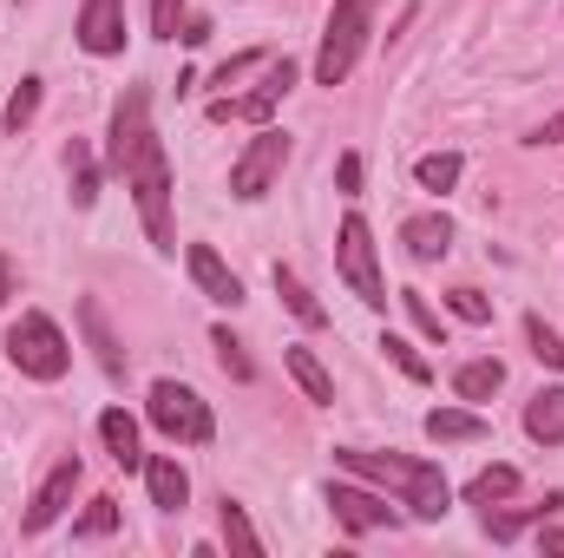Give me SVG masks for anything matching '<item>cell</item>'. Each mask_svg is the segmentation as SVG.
I'll use <instances>...</instances> for the list:
<instances>
[{"label":"cell","mask_w":564,"mask_h":558,"mask_svg":"<svg viewBox=\"0 0 564 558\" xmlns=\"http://www.w3.org/2000/svg\"><path fill=\"white\" fill-rule=\"evenodd\" d=\"M335 466H348V473L368 480V486H388L414 519H446L453 486H446V473L426 466V460H408V453H368V447H335Z\"/></svg>","instance_id":"cell-1"},{"label":"cell","mask_w":564,"mask_h":558,"mask_svg":"<svg viewBox=\"0 0 564 558\" xmlns=\"http://www.w3.org/2000/svg\"><path fill=\"white\" fill-rule=\"evenodd\" d=\"M126 191L139 197V224H144V237H151V250L171 257L177 250V224H171V158H164V139L158 132L139 144V158L126 171Z\"/></svg>","instance_id":"cell-2"},{"label":"cell","mask_w":564,"mask_h":558,"mask_svg":"<svg viewBox=\"0 0 564 558\" xmlns=\"http://www.w3.org/2000/svg\"><path fill=\"white\" fill-rule=\"evenodd\" d=\"M375 7H381V0H335V7H328L322 53H315V86H341V79L361 66L368 33H375Z\"/></svg>","instance_id":"cell-3"},{"label":"cell","mask_w":564,"mask_h":558,"mask_svg":"<svg viewBox=\"0 0 564 558\" xmlns=\"http://www.w3.org/2000/svg\"><path fill=\"white\" fill-rule=\"evenodd\" d=\"M144 420L164 433V440H177V447H210L217 440V420H210V401L197 395V388H184V382H151V395H144Z\"/></svg>","instance_id":"cell-4"},{"label":"cell","mask_w":564,"mask_h":558,"mask_svg":"<svg viewBox=\"0 0 564 558\" xmlns=\"http://www.w3.org/2000/svg\"><path fill=\"white\" fill-rule=\"evenodd\" d=\"M7 362H13L26 382H59V375L73 368V348H66V335H59V322H53L46 309H26V315L7 329Z\"/></svg>","instance_id":"cell-5"},{"label":"cell","mask_w":564,"mask_h":558,"mask_svg":"<svg viewBox=\"0 0 564 558\" xmlns=\"http://www.w3.org/2000/svg\"><path fill=\"white\" fill-rule=\"evenodd\" d=\"M335 270H341V282H348L368 309H388L381 250H375V230H368V217H361V211H348V217H341V230H335Z\"/></svg>","instance_id":"cell-6"},{"label":"cell","mask_w":564,"mask_h":558,"mask_svg":"<svg viewBox=\"0 0 564 558\" xmlns=\"http://www.w3.org/2000/svg\"><path fill=\"white\" fill-rule=\"evenodd\" d=\"M295 79H302V66L289 53L282 60H263V86L257 93H217L210 99V126H270V112L295 93Z\"/></svg>","instance_id":"cell-7"},{"label":"cell","mask_w":564,"mask_h":558,"mask_svg":"<svg viewBox=\"0 0 564 558\" xmlns=\"http://www.w3.org/2000/svg\"><path fill=\"white\" fill-rule=\"evenodd\" d=\"M282 164H289V132L276 126H257V139L237 151V164H230V197H243V204H257V197H270L282 178Z\"/></svg>","instance_id":"cell-8"},{"label":"cell","mask_w":564,"mask_h":558,"mask_svg":"<svg viewBox=\"0 0 564 558\" xmlns=\"http://www.w3.org/2000/svg\"><path fill=\"white\" fill-rule=\"evenodd\" d=\"M144 139H151V93L144 86H126V99L112 106V132H106V171L126 178Z\"/></svg>","instance_id":"cell-9"},{"label":"cell","mask_w":564,"mask_h":558,"mask_svg":"<svg viewBox=\"0 0 564 558\" xmlns=\"http://www.w3.org/2000/svg\"><path fill=\"white\" fill-rule=\"evenodd\" d=\"M73 493H79V453H66V460H53V466H46V480H40V486H33V500H26L20 533H46V526L73 506Z\"/></svg>","instance_id":"cell-10"},{"label":"cell","mask_w":564,"mask_h":558,"mask_svg":"<svg viewBox=\"0 0 564 558\" xmlns=\"http://www.w3.org/2000/svg\"><path fill=\"white\" fill-rule=\"evenodd\" d=\"M73 40H79L93 60H112V53H126V0H86V7H79V26H73Z\"/></svg>","instance_id":"cell-11"},{"label":"cell","mask_w":564,"mask_h":558,"mask_svg":"<svg viewBox=\"0 0 564 558\" xmlns=\"http://www.w3.org/2000/svg\"><path fill=\"white\" fill-rule=\"evenodd\" d=\"M328 506H335V519H341L348 533H381V526H401V513H394L381 493L348 486V480H335V486H328Z\"/></svg>","instance_id":"cell-12"},{"label":"cell","mask_w":564,"mask_h":558,"mask_svg":"<svg viewBox=\"0 0 564 558\" xmlns=\"http://www.w3.org/2000/svg\"><path fill=\"white\" fill-rule=\"evenodd\" d=\"M184 264H191L197 296H210L217 309H237V302H243V277H237V270H230V264H224L210 244H191V250H184Z\"/></svg>","instance_id":"cell-13"},{"label":"cell","mask_w":564,"mask_h":558,"mask_svg":"<svg viewBox=\"0 0 564 558\" xmlns=\"http://www.w3.org/2000/svg\"><path fill=\"white\" fill-rule=\"evenodd\" d=\"M401 244H408L414 264H440V257L453 250V217H446V211H421V217H408V224H401Z\"/></svg>","instance_id":"cell-14"},{"label":"cell","mask_w":564,"mask_h":558,"mask_svg":"<svg viewBox=\"0 0 564 558\" xmlns=\"http://www.w3.org/2000/svg\"><path fill=\"white\" fill-rule=\"evenodd\" d=\"M79 322H86V342H93L99 368H106L112 382H126V348H119V335H112V322H106V302H99V296H86V302H79Z\"/></svg>","instance_id":"cell-15"},{"label":"cell","mask_w":564,"mask_h":558,"mask_svg":"<svg viewBox=\"0 0 564 558\" xmlns=\"http://www.w3.org/2000/svg\"><path fill=\"white\" fill-rule=\"evenodd\" d=\"M144 493H151L158 513H184V500H191V473H184L171 453H158V460H144Z\"/></svg>","instance_id":"cell-16"},{"label":"cell","mask_w":564,"mask_h":558,"mask_svg":"<svg viewBox=\"0 0 564 558\" xmlns=\"http://www.w3.org/2000/svg\"><path fill=\"white\" fill-rule=\"evenodd\" d=\"M99 440H106V453L126 466V473H144V453H139V420L126 415V408H106L99 415Z\"/></svg>","instance_id":"cell-17"},{"label":"cell","mask_w":564,"mask_h":558,"mask_svg":"<svg viewBox=\"0 0 564 558\" xmlns=\"http://www.w3.org/2000/svg\"><path fill=\"white\" fill-rule=\"evenodd\" d=\"M99 178H106V164L93 158V144L73 139V144H66V184H73V204H79V211H93V204H99Z\"/></svg>","instance_id":"cell-18"},{"label":"cell","mask_w":564,"mask_h":558,"mask_svg":"<svg viewBox=\"0 0 564 558\" xmlns=\"http://www.w3.org/2000/svg\"><path fill=\"white\" fill-rule=\"evenodd\" d=\"M525 433L539 447H564V388H539L525 401Z\"/></svg>","instance_id":"cell-19"},{"label":"cell","mask_w":564,"mask_h":558,"mask_svg":"<svg viewBox=\"0 0 564 558\" xmlns=\"http://www.w3.org/2000/svg\"><path fill=\"white\" fill-rule=\"evenodd\" d=\"M282 368L295 375V388H302L315 408H328V401H335V375L315 362V348H282Z\"/></svg>","instance_id":"cell-20"},{"label":"cell","mask_w":564,"mask_h":558,"mask_svg":"<svg viewBox=\"0 0 564 558\" xmlns=\"http://www.w3.org/2000/svg\"><path fill=\"white\" fill-rule=\"evenodd\" d=\"M499 388H506V362H492V355L453 368V395H459V401H492Z\"/></svg>","instance_id":"cell-21"},{"label":"cell","mask_w":564,"mask_h":558,"mask_svg":"<svg viewBox=\"0 0 564 558\" xmlns=\"http://www.w3.org/2000/svg\"><path fill=\"white\" fill-rule=\"evenodd\" d=\"M276 296H282V309H289V315H295L302 329H328V309H322V302L308 296V282L295 277L289 264H276Z\"/></svg>","instance_id":"cell-22"},{"label":"cell","mask_w":564,"mask_h":558,"mask_svg":"<svg viewBox=\"0 0 564 558\" xmlns=\"http://www.w3.org/2000/svg\"><path fill=\"white\" fill-rule=\"evenodd\" d=\"M492 427L473 415V408H433L426 415V440H440V447H453V440H486Z\"/></svg>","instance_id":"cell-23"},{"label":"cell","mask_w":564,"mask_h":558,"mask_svg":"<svg viewBox=\"0 0 564 558\" xmlns=\"http://www.w3.org/2000/svg\"><path fill=\"white\" fill-rule=\"evenodd\" d=\"M217 526H224V546H230V552H243V558H263V533L250 526V513H243L237 500H224V506H217Z\"/></svg>","instance_id":"cell-24"},{"label":"cell","mask_w":564,"mask_h":558,"mask_svg":"<svg viewBox=\"0 0 564 558\" xmlns=\"http://www.w3.org/2000/svg\"><path fill=\"white\" fill-rule=\"evenodd\" d=\"M459 171H466V158H459V151H426L421 164H414V184L433 191V197H446V191L459 184Z\"/></svg>","instance_id":"cell-25"},{"label":"cell","mask_w":564,"mask_h":558,"mask_svg":"<svg viewBox=\"0 0 564 558\" xmlns=\"http://www.w3.org/2000/svg\"><path fill=\"white\" fill-rule=\"evenodd\" d=\"M525 480H519V466H486V473H473V486H466V506H499V500H512Z\"/></svg>","instance_id":"cell-26"},{"label":"cell","mask_w":564,"mask_h":558,"mask_svg":"<svg viewBox=\"0 0 564 558\" xmlns=\"http://www.w3.org/2000/svg\"><path fill=\"white\" fill-rule=\"evenodd\" d=\"M106 533H119V500H112V493H99V500L73 519V539H106Z\"/></svg>","instance_id":"cell-27"},{"label":"cell","mask_w":564,"mask_h":558,"mask_svg":"<svg viewBox=\"0 0 564 558\" xmlns=\"http://www.w3.org/2000/svg\"><path fill=\"white\" fill-rule=\"evenodd\" d=\"M401 309H408V322L421 329V335L433 342V348H446V315H440V309L426 302L421 289H401Z\"/></svg>","instance_id":"cell-28"},{"label":"cell","mask_w":564,"mask_h":558,"mask_svg":"<svg viewBox=\"0 0 564 558\" xmlns=\"http://www.w3.org/2000/svg\"><path fill=\"white\" fill-rule=\"evenodd\" d=\"M525 348H532L545 368H564V335L545 322V315H525Z\"/></svg>","instance_id":"cell-29"},{"label":"cell","mask_w":564,"mask_h":558,"mask_svg":"<svg viewBox=\"0 0 564 558\" xmlns=\"http://www.w3.org/2000/svg\"><path fill=\"white\" fill-rule=\"evenodd\" d=\"M33 112H40V79H20V86H13V99H7V112H0V126L20 139V132L33 126Z\"/></svg>","instance_id":"cell-30"},{"label":"cell","mask_w":564,"mask_h":558,"mask_svg":"<svg viewBox=\"0 0 564 558\" xmlns=\"http://www.w3.org/2000/svg\"><path fill=\"white\" fill-rule=\"evenodd\" d=\"M210 348H217V368H224L230 382H257V362L243 355V342H237L230 329H217V335H210Z\"/></svg>","instance_id":"cell-31"},{"label":"cell","mask_w":564,"mask_h":558,"mask_svg":"<svg viewBox=\"0 0 564 558\" xmlns=\"http://www.w3.org/2000/svg\"><path fill=\"white\" fill-rule=\"evenodd\" d=\"M381 348H388V362L408 375V382H433V368H426V355L414 342H401V335H381Z\"/></svg>","instance_id":"cell-32"},{"label":"cell","mask_w":564,"mask_h":558,"mask_svg":"<svg viewBox=\"0 0 564 558\" xmlns=\"http://www.w3.org/2000/svg\"><path fill=\"white\" fill-rule=\"evenodd\" d=\"M446 309H453L459 322H473V329H486V322H492V302H486L479 289H453V296H446Z\"/></svg>","instance_id":"cell-33"},{"label":"cell","mask_w":564,"mask_h":558,"mask_svg":"<svg viewBox=\"0 0 564 558\" xmlns=\"http://www.w3.org/2000/svg\"><path fill=\"white\" fill-rule=\"evenodd\" d=\"M263 60H270V53H230V60H224V66L210 73V86H224V93H230V86H237V79H250V73L263 66Z\"/></svg>","instance_id":"cell-34"},{"label":"cell","mask_w":564,"mask_h":558,"mask_svg":"<svg viewBox=\"0 0 564 558\" xmlns=\"http://www.w3.org/2000/svg\"><path fill=\"white\" fill-rule=\"evenodd\" d=\"M177 26H184V0H151V33L177 40Z\"/></svg>","instance_id":"cell-35"},{"label":"cell","mask_w":564,"mask_h":558,"mask_svg":"<svg viewBox=\"0 0 564 558\" xmlns=\"http://www.w3.org/2000/svg\"><path fill=\"white\" fill-rule=\"evenodd\" d=\"M335 184H341L348 197H361V158H355V151H341V164H335Z\"/></svg>","instance_id":"cell-36"},{"label":"cell","mask_w":564,"mask_h":558,"mask_svg":"<svg viewBox=\"0 0 564 558\" xmlns=\"http://www.w3.org/2000/svg\"><path fill=\"white\" fill-rule=\"evenodd\" d=\"M177 40H184V46H204V40H210V20H204V13H191V20H184V33H177Z\"/></svg>","instance_id":"cell-37"},{"label":"cell","mask_w":564,"mask_h":558,"mask_svg":"<svg viewBox=\"0 0 564 558\" xmlns=\"http://www.w3.org/2000/svg\"><path fill=\"white\" fill-rule=\"evenodd\" d=\"M558 139H564V112H552V119L532 132V144H558Z\"/></svg>","instance_id":"cell-38"},{"label":"cell","mask_w":564,"mask_h":558,"mask_svg":"<svg viewBox=\"0 0 564 558\" xmlns=\"http://www.w3.org/2000/svg\"><path fill=\"white\" fill-rule=\"evenodd\" d=\"M7 296H13V270L0 264V309H7Z\"/></svg>","instance_id":"cell-39"},{"label":"cell","mask_w":564,"mask_h":558,"mask_svg":"<svg viewBox=\"0 0 564 558\" xmlns=\"http://www.w3.org/2000/svg\"><path fill=\"white\" fill-rule=\"evenodd\" d=\"M539 546H545V552H564V533H539Z\"/></svg>","instance_id":"cell-40"}]
</instances>
